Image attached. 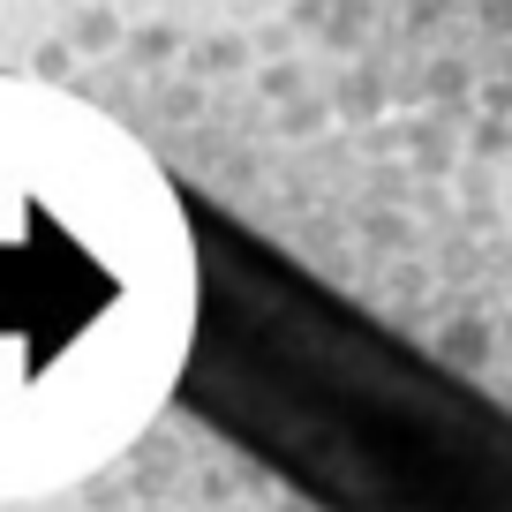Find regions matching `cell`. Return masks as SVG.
<instances>
[{"label":"cell","mask_w":512,"mask_h":512,"mask_svg":"<svg viewBox=\"0 0 512 512\" xmlns=\"http://www.w3.org/2000/svg\"><path fill=\"white\" fill-rule=\"evenodd\" d=\"M189 332L181 189L76 98L0 83V497L144 430Z\"/></svg>","instance_id":"2"},{"label":"cell","mask_w":512,"mask_h":512,"mask_svg":"<svg viewBox=\"0 0 512 512\" xmlns=\"http://www.w3.org/2000/svg\"><path fill=\"white\" fill-rule=\"evenodd\" d=\"M189 332L174 392L317 512H512V407L377 324L302 256L181 189Z\"/></svg>","instance_id":"1"}]
</instances>
